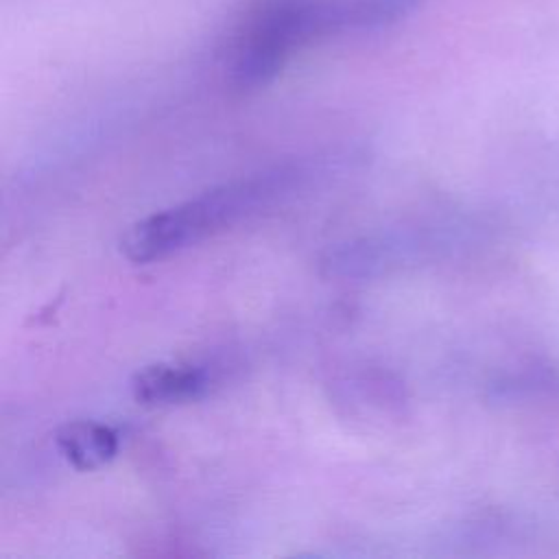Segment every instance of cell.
<instances>
[{"instance_id": "cell-4", "label": "cell", "mask_w": 559, "mask_h": 559, "mask_svg": "<svg viewBox=\"0 0 559 559\" xmlns=\"http://www.w3.org/2000/svg\"><path fill=\"white\" fill-rule=\"evenodd\" d=\"M57 445L76 469H96L118 452V435L98 421H70L59 428Z\"/></svg>"}, {"instance_id": "cell-3", "label": "cell", "mask_w": 559, "mask_h": 559, "mask_svg": "<svg viewBox=\"0 0 559 559\" xmlns=\"http://www.w3.org/2000/svg\"><path fill=\"white\" fill-rule=\"evenodd\" d=\"M205 384L207 376L201 367L159 362L135 376L133 395L142 404H175L197 397Z\"/></svg>"}, {"instance_id": "cell-1", "label": "cell", "mask_w": 559, "mask_h": 559, "mask_svg": "<svg viewBox=\"0 0 559 559\" xmlns=\"http://www.w3.org/2000/svg\"><path fill=\"white\" fill-rule=\"evenodd\" d=\"M421 0H255L227 48V79L240 92L271 83L301 48L376 31L415 11Z\"/></svg>"}, {"instance_id": "cell-2", "label": "cell", "mask_w": 559, "mask_h": 559, "mask_svg": "<svg viewBox=\"0 0 559 559\" xmlns=\"http://www.w3.org/2000/svg\"><path fill=\"white\" fill-rule=\"evenodd\" d=\"M301 177L299 166H280L212 188L197 199L133 223L122 236L120 249L135 264L162 260L275 203L286 197Z\"/></svg>"}]
</instances>
